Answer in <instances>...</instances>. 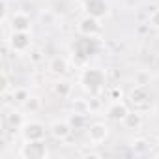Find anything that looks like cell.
Listing matches in <instances>:
<instances>
[{
    "instance_id": "cell-1",
    "label": "cell",
    "mask_w": 159,
    "mask_h": 159,
    "mask_svg": "<svg viewBox=\"0 0 159 159\" xmlns=\"http://www.w3.org/2000/svg\"><path fill=\"white\" fill-rule=\"evenodd\" d=\"M79 84L90 96H99L107 86V73L101 67H84L79 75Z\"/></svg>"
},
{
    "instance_id": "cell-2",
    "label": "cell",
    "mask_w": 159,
    "mask_h": 159,
    "mask_svg": "<svg viewBox=\"0 0 159 159\" xmlns=\"http://www.w3.org/2000/svg\"><path fill=\"white\" fill-rule=\"evenodd\" d=\"M49 148L45 140H25L19 148V157L21 159H47Z\"/></svg>"
},
{
    "instance_id": "cell-3",
    "label": "cell",
    "mask_w": 159,
    "mask_h": 159,
    "mask_svg": "<svg viewBox=\"0 0 159 159\" xmlns=\"http://www.w3.org/2000/svg\"><path fill=\"white\" fill-rule=\"evenodd\" d=\"M6 45L10 47L11 52L15 54H25L30 51L32 47V34L30 32H10V36L6 38Z\"/></svg>"
},
{
    "instance_id": "cell-4",
    "label": "cell",
    "mask_w": 159,
    "mask_h": 159,
    "mask_svg": "<svg viewBox=\"0 0 159 159\" xmlns=\"http://www.w3.org/2000/svg\"><path fill=\"white\" fill-rule=\"evenodd\" d=\"M101 30H103L101 19L92 17V15H88V13L83 15L81 19H79V23H77V32L81 34L83 38H88V39L98 38V36L101 34Z\"/></svg>"
},
{
    "instance_id": "cell-5",
    "label": "cell",
    "mask_w": 159,
    "mask_h": 159,
    "mask_svg": "<svg viewBox=\"0 0 159 159\" xmlns=\"http://www.w3.org/2000/svg\"><path fill=\"white\" fill-rule=\"evenodd\" d=\"M19 133L23 140H45L49 127H45V124H41L39 120H26Z\"/></svg>"
},
{
    "instance_id": "cell-6",
    "label": "cell",
    "mask_w": 159,
    "mask_h": 159,
    "mask_svg": "<svg viewBox=\"0 0 159 159\" xmlns=\"http://www.w3.org/2000/svg\"><path fill=\"white\" fill-rule=\"evenodd\" d=\"M83 10L98 19H107L111 15V4L107 0H83Z\"/></svg>"
},
{
    "instance_id": "cell-7",
    "label": "cell",
    "mask_w": 159,
    "mask_h": 159,
    "mask_svg": "<svg viewBox=\"0 0 159 159\" xmlns=\"http://www.w3.org/2000/svg\"><path fill=\"white\" fill-rule=\"evenodd\" d=\"M4 25H10L13 32H32V17L25 11H13Z\"/></svg>"
},
{
    "instance_id": "cell-8",
    "label": "cell",
    "mask_w": 159,
    "mask_h": 159,
    "mask_svg": "<svg viewBox=\"0 0 159 159\" xmlns=\"http://www.w3.org/2000/svg\"><path fill=\"white\" fill-rule=\"evenodd\" d=\"M127 101H129V105L135 107L137 111H142V109L150 103V90H148V86L135 84V88L127 94Z\"/></svg>"
},
{
    "instance_id": "cell-9",
    "label": "cell",
    "mask_w": 159,
    "mask_h": 159,
    "mask_svg": "<svg viewBox=\"0 0 159 159\" xmlns=\"http://www.w3.org/2000/svg\"><path fill=\"white\" fill-rule=\"evenodd\" d=\"M129 105L125 103V101H122V99H116V101H112L109 107H107V111H105V116H107V120L109 122H116V124H122L124 120H125V116L129 114Z\"/></svg>"
},
{
    "instance_id": "cell-10",
    "label": "cell",
    "mask_w": 159,
    "mask_h": 159,
    "mask_svg": "<svg viewBox=\"0 0 159 159\" xmlns=\"http://www.w3.org/2000/svg\"><path fill=\"white\" fill-rule=\"evenodd\" d=\"M71 133H73V127H71V124H69L67 118H64V120H54V122H51V125H49V135H51L54 140H58V142L67 140V139L71 137Z\"/></svg>"
},
{
    "instance_id": "cell-11",
    "label": "cell",
    "mask_w": 159,
    "mask_h": 159,
    "mask_svg": "<svg viewBox=\"0 0 159 159\" xmlns=\"http://www.w3.org/2000/svg\"><path fill=\"white\" fill-rule=\"evenodd\" d=\"M86 135H88V140L94 146H99V144L107 142V139L111 135V129H109V125L105 122H94V124H90Z\"/></svg>"
},
{
    "instance_id": "cell-12",
    "label": "cell",
    "mask_w": 159,
    "mask_h": 159,
    "mask_svg": "<svg viewBox=\"0 0 159 159\" xmlns=\"http://www.w3.org/2000/svg\"><path fill=\"white\" fill-rule=\"evenodd\" d=\"M49 73L54 75V77H66V73L69 71V60L66 56H52L49 60V66H47Z\"/></svg>"
},
{
    "instance_id": "cell-13",
    "label": "cell",
    "mask_w": 159,
    "mask_h": 159,
    "mask_svg": "<svg viewBox=\"0 0 159 159\" xmlns=\"http://www.w3.org/2000/svg\"><path fill=\"white\" fill-rule=\"evenodd\" d=\"M51 90H52V94L58 96L60 99H66V98H69V96L73 94V83L67 81V79H64V77H58L56 81L51 84Z\"/></svg>"
},
{
    "instance_id": "cell-14",
    "label": "cell",
    "mask_w": 159,
    "mask_h": 159,
    "mask_svg": "<svg viewBox=\"0 0 159 159\" xmlns=\"http://www.w3.org/2000/svg\"><path fill=\"white\" fill-rule=\"evenodd\" d=\"M122 125L129 131H139L142 125H144V116H142V111H129V114L125 116V120L122 122Z\"/></svg>"
},
{
    "instance_id": "cell-15",
    "label": "cell",
    "mask_w": 159,
    "mask_h": 159,
    "mask_svg": "<svg viewBox=\"0 0 159 159\" xmlns=\"http://www.w3.org/2000/svg\"><path fill=\"white\" fill-rule=\"evenodd\" d=\"M25 122L26 120H25V114L21 111H10L6 114V125L11 131H21V127L25 125Z\"/></svg>"
},
{
    "instance_id": "cell-16",
    "label": "cell",
    "mask_w": 159,
    "mask_h": 159,
    "mask_svg": "<svg viewBox=\"0 0 159 159\" xmlns=\"http://www.w3.org/2000/svg\"><path fill=\"white\" fill-rule=\"evenodd\" d=\"M150 144H152V142H150L148 139L137 137V139L131 140L129 148H131V152H133L135 155H148V153H150Z\"/></svg>"
},
{
    "instance_id": "cell-17",
    "label": "cell",
    "mask_w": 159,
    "mask_h": 159,
    "mask_svg": "<svg viewBox=\"0 0 159 159\" xmlns=\"http://www.w3.org/2000/svg\"><path fill=\"white\" fill-rule=\"evenodd\" d=\"M23 111L25 112H30V114H36V112H39L41 111V99L38 98V96H30L23 105Z\"/></svg>"
},
{
    "instance_id": "cell-18",
    "label": "cell",
    "mask_w": 159,
    "mask_h": 159,
    "mask_svg": "<svg viewBox=\"0 0 159 159\" xmlns=\"http://www.w3.org/2000/svg\"><path fill=\"white\" fill-rule=\"evenodd\" d=\"M67 120H69V124H71V127L73 129H83V127H86V114H81V112H69L67 114Z\"/></svg>"
},
{
    "instance_id": "cell-19",
    "label": "cell",
    "mask_w": 159,
    "mask_h": 159,
    "mask_svg": "<svg viewBox=\"0 0 159 159\" xmlns=\"http://www.w3.org/2000/svg\"><path fill=\"white\" fill-rule=\"evenodd\" d=\"M71 111H73V112H81V114H88V112L92 111V107H90V101H88V99L77 98V99L71 101Z\"/></svg>"
},
{
    "instance_id": "cell-20",
    "label": "cell",
    "mask_w": 159,
    "mask_h": 159,
    "mask_svg": "<svg viewBox=\"0 0 159 159\" xmlns=\"http://www.w3.org/2000/svg\"><path fill=\"white\" fill-rule=\"evenodd\" d=\"M56 19H58V15H56L52 10H45V11L39 13V23H41L43 26H52V25H56Z\"/></svg>"
},
{
    "instance_id": "cell-21",
    "label": "cell",
    "mask_w": 159,
    "mask_h": 159,
    "mask_svg": "<svg viewBox=\"0 0 159 159\" xmlns=\"http://www.w3.org/2000/svg\"><path fill=\"white\" fill-rule=\"evenodd\" d=\"M11 96H13V101H15V103L23 105V103H25V101H26V99H28V98L32 96V94H30V92H28L26 88H15Z\"/></svg>"
},
{
    "instance_id": "cell-22",
    "label": "cell",
    "mask_w": 159,
    "mask_h": 159,
    "mask_svg": "<svg viewBox=\"0 0 159 159\" xmlns=\"http://www.w3.org/2000/svg\"><path fill=\"white\" fill-rule=\"evenodd\" d=\"M148 26L153 28V30H159V8L150 13V17H148Z\"/></svg>"
},
{
    "instance_id": "cell-23",
    "label": "cell",
    "mask_w": 159,
    "mask_h": 159,
    "mask_svg": "<svg viewBox=\"0 0 159 159\" xmlns=\"http://www.w3.org/2000/svg\"><path fill=\"white\" fill-rule=\"evenodd\" d=\"M107 94H109V99H112V101L122 99V90H120V86H111V88L107 90Z\"/></svg>"
},
{
    "instance_id": "cell-24",
    "label": "cell",
    "mask_w": 159,
    "mask_h": 159,
    "mask_svg": "<svg viewBox=\"0 0 159 159\" xmlns=\"http://www.w3.org/2000/svg\"><path fill=\"white\" fill-rule=\"evenodd\" d=\"M148 79H150V77H148L146 73L140 71V73H139V79H137V84H140V86H148Z\"/></svg>"
},
{
    "instance_id": "cell-25",
    "label": "cell",
    "mask_w": 159,
    "mask_h": 159,
    "mask_svg": "<svg viewBox=\"0 0 159 159\" xmlns=\"http://www.w3.org/2000/svg\"><path fill=\"white\" fill-rule=\"evenodd\" d=\"M2 90H4V92L8 90V75H6V73H2Z\"/></svg>"
},
{
    "instance_id": "cell-26",
    "label": "cell",
    "mask_w": 159,
    "mask_h": 159,
    "mask_svg": "<svg viewBox=\"0 0 159 159\" xmlns=\"http://www.w3.org/2000/svg\"><path fill=\"white\" fill-rule=\"evenodd\" d=\"M155 146L159 148V135H157V140H155Z\"/></svg>"
},
{
    "instance_id": "cell-27",
    "label": "cell",
    "mask_w": 159,
    "mask_h": 159,
    "mask_svg": "<svg viewBox=\"0 0 159 159\" xmlns=\"http://www.w3.org/2000/svg\"><path fill=\"white\" fill-rule=\"evenodd\" d=\"M155 157H159V148H157V153H155Z\"/></svg>"
}]
</instances>
